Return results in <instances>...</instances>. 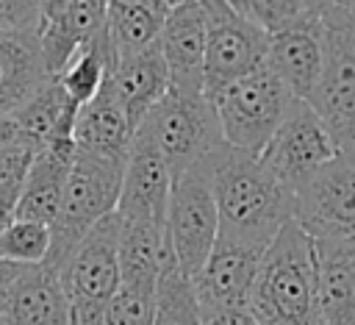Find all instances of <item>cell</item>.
<instances>
[{
	"label": "cell",
	"mask_w": 355,
	"mask_h": 325,
	"mask_svg": "<svg viewBox=\"0 0 355 325\" xmlns=\"http://www.w3.org/2000/svg\"><path fill=\"white\" fill-rule=\"evenodd\" d=\"M214 197L219 208V236L269 247L294 222L297 194L283 186L258 156L222 144L208 156Z\"/></svg>",
	"instance_id": "cell-1"
},
{
	"label": "cell",
	"mask_w": 355,
	"mask_h": 325,
	"mask_svg": "<svg viewBox=\"0 0 355 325\" xmlns=\"http://www.w3.org/2000/svg\"><path fill=\"white\" fill-rule=\"evenodd\" d=\"M247 308L261 325H319L316 244L300 222H288L266 247Z\"/></svg>",
	"instance_id": "cell-2"
},
{
	"label": "cell",
	"mask_w": 355,
	"mask_h": 325,
	"mask_svg": "<svg viewBox=\"0 0 355 325\" xmlns=\"http://www.w3.org/2000/svg\"><path fill=\"white\" fill-rule=\"evenodd\" d=\"M125 164L128 161L122 158L78 150L67 178L58 217L50 225L53 233V247L47 256L50 267L64 269L72 253L78 250V244L92 233V228L116 211L125 181Z\"/></svg>",
	"instance_id": "cell-3"
},
{
	"label": "cell",
	"mask_w": 355,
	"mask_h": 325,
	"mask_svg": "<svg viewBox=\"0 0 355 325\" xmlns=\"http://www.w3.org/2000/svg\"><path fill=\"white\" fill-rule=\"evenodd\" d=\"M136 136L150 142L164 156L172 178H180L214 150L227 144L208 94H186L178 89H169L166 97L144 117Z\"/></svg>",
	"instance_id": "cell-4"
},
{
	"label": "cell",
	"mask_w": 355,
	"mask_h": 325,
	"mask_svg": "<svg viewBox=\"0 0 355 325\" xmlns=\"http://www.w3.org/2000/svg\"><path fill=\"white\" fill-rule=\"evenodd\" d=\"M208 100L216 108L225 142L250 156H261L297 97L269 67H261L208 94Z\"/></svg>",
	"instance_id": "cell-5"
},
{
	"label": "cell",
	"mask_w": 355,
	"mask_h": 325,
	"mask_svg": "<svg viewBox=\"0 0 355 325\" xmlns=\"http://www.w3.org/2000/svg\"><path fill=\"white\" fill-rule=\"evenodd\" d=\"M322 78L308 103L336 144L355 153V19L336 0L322 17Z\"/></svg>",
	"instance_id": "cell-6"
},
{
	"label": "cell",
	"mask_w": 355,
	"mask_h": 325,
	"mask_svg": "<svg viewBox=\"0 0 355 325\" xmlns=\"http://www.w3.org/2000/svg\"><path fill=\"white\" fill-rule=\"evenodd\" d=\"M219 208L214 197L211 164L202 158L175 178L166 211V242L178 267L194 281L219 242Z\"/></svg>",
	"instance_id": "cell-7"
},
{
	"label": "cell",
	"mask_w": 355,
	"mask_h": 325,
	"mask_svg": "<svg viewBox=\"0 0 355 325\" xmlns=\"http://www.w3.org/2000/svg\"><path fill=\"white\" fill-rule=\"evenodd\" d=\"M61 275L78 325H103L105 311L122 286L116 211L92 228V233L78 244Z\"/></svg>",
	"instance_id": "cell-8"
},
{
	"label": "cell",
	"mask_w": 355,
	"mask_h": 325,
	"mask_svg": "<svg viewBox=\"0 0 355 325\" xmlns=\"http://www.w3.org/2000/svg\"><path fill=\"white\" fill-rule=\"evenodd\" d=\"M208 14L205 94L266 67L269 33L227 0H200Z\"/></svg>",
	"instance_id": "cell-9"
},
{
	"label": "cell",
	"mask_w": 355,
	"mask_h": 325,
	"mask_svg": "<svg viewBox=\"0 0 355 325\" xmlns=\"http://www.w3.org/2000/svg\"><path fill=\"white\" fill-rule=\"evenodd\" d=\"M338 153L341 147L336 144L313 106L305 100H294L283 125L258 158L283 186L297 194V189L305 186Z\"/></svg>",
	"instance_id": "cell-10"
},
{
	"label": "cell",
	"mask_w": 355,
	"mask_h": 325,
	"mask_svg": "<svg viewBox=\"0 0 355 325\" xmlns=\"http://www.w3.org/2000/svg\"><path fill=\"white\" fill-rule=\"evenodd\" d=\"M294 222L313 239L355 236V153L341 150L305 186L297 189Z\"/></svg>",
	"instance_id": "cell-11"
},
{
	"label": "cell",
	"mask_w": 355,
	"mask_h": 325,
	"mask_svg": "<svg viewBox=\"0 0 355 325\" xmlns=\"http://www.w3.org/2000/svg\"><path fill=\"white\" fill-rule=\"evenodd\" d=\"M266 247L219 236L205 267L194 278V289L202 308L250 306V294L261 269Z\"/></svg>",
	"instance_id": "cell-12"
},
{
	"label": "cell",
	"mask_w": 355,
	"mask_h": 325,
	"mask_svg": "<svg viewBox=\"0 0 355 325\" xmlns=\"http://www.w3.org/2000/svg\"><path fill=\"white\" fill-rule=\"evenodd\" d=\"M205 47L208 14L200 0H186L172 8L161 31V53L169 67L172 89L186 94H205Z\"/></svg>",
	"instance_id": "cell-13"
},
{
	"label": "cell",
	"mask_w": 355,
	"mask_h": 325,
	"mask_svg": "<svg viewBox=\"0 0 355 325\" xmlns=\"http://www.w3.org/2000/svg\"><path fill=\"white\" fill-rule=\"evenodd\" d=\"M172 183H175V178H172L164 156L150 142L133 136L116 214L122 219H150V222L166 225Z\"/></svg>",
	"instance_id": "cell-14"
},
{
	"label": "cell",
	"mask_w": 355,
	"mask_h": 325,
	"mask_svg": "<svg viewBox=\"0 0 355 325\" xmlns=\"http://www.w3.org/2000/svg\"><path fill=\"white\" fill-rule=\"evenodd\" d=\"M8 325H72V300L61 269L44 264L28 267L0 303Z\"/></svg>",
	"instance_id": "cell-15"
},
{
	"label": "cell",
	"mask_w": 355,
	"mask_h": 325,
	"mask_svg": "<svg viewBox=\"0 0 355 325\" xmlns=\"http://www.w3.org/2000/svg\"><path fill=\"white\" fill-rule=\"evenodd\" d=\"M103 89L122 106V111L128 114L133 131H139L144 117L172 89V78H169L166 58L161 53V42L147 47V50H141V53H136V56L119 58Z\"/></svg>",
	"instance_id": "cell-16"
},
{
	"label": "cell",
	"mask_w": 355,
	"mask_h": 325,
	"mask_svg": "<svg viewBox=\"0 0 355 325\" xmlns=\"http://www.w3.org/2000/svg\"><path fill=\"white\" fill-rule=\"evenodd\" d=\"M47 78L39 33L0 28V114H17Z\"/></svg>",
	"instance_id": "cell-17"
},
{
	"label": "cell",
	"mask_w": 355,
	"mask_h": 325,
	"mask_svg": "<svg viewBox=\"0 0 355 325\" xmlns=\"http://www.w3.org/2000/svg\"><path fill=\"white\" fill-rule=\"evenodd\" d=\"M324 64V42H322V22L308 28H294L269 36L266 67L286 83V89L297 100H311Z\"/></svg>",
	"instance_id": "cell-18"
},
{
	"label": "cell",
	"mask_w": 355,
	"mask_h": 325,
	"mask_svg": "<svg viewBox=\"0 0 355 325\" xmlns=\"http://www.w3.org/2000/svg\"><path fill=\"white\" fill-rule=\"evenodd\" d=\"M313 244L319 264V325H355V236Z\"/></svg>",
	"instance_id": "cell-19"
},
{
	"label": "cell",
	"mask_w": 355,
	"mask_h": 325,
	"mask_svg": "<svg viewBox=\"0 0 355 325\" xmlns=\"http://www.w3.org/2000/svg\"><path fill=\"white\" fill-rule=\"evenodd\" d=\"M111 0H72L69 8L39 31L42 56L47 75L55 78L92 39H97L108 25Z\"/></svg>",
	"instance_id": "cell-20"
},
{
	"label": "cell",
	"mask_w": 355,
	"mask_h": 325,
	"mask_svg": "<svg viewBox=\"0 0 355 325\" xmlns=\"http://www.w3.org/2000/svg\"><path fill=\"white\" fill-rule=\"evenodd\" d=\"M75 156L78 153H64V150H53V147H42L36 153V158L28 169V178L22 183V192H19L17 219L42 222V225L55 222Z\"/></svg>",
	"instance_id": "cell-21"
},
{
	"label": "cell",
	"mask_w": 355,
	"mask_h": 325,
	"mask_svg": "<svg viewBox=\"0 0 355 325\" xmlns=\"http://www.w3.org/2000/svg\"><path fill=\"white\" fill-rule=\"evenodd\" d=\"M169 256L166 225L150 219H122L119 217V269L122 283L155 289L164 261Z\"/></svg>",
	"instance_id": "cell-22"
},
{
	"label": "cell",
	"mask_w": 355,
	"mask_h": 325,
	"mask_svg": "<svg viewBox=\"0 0 355 325\" xmlns=\"http://www.w3.org/2000/svg\"><path fill=\"white\" fill-rule=\"evenodd\" d=\"M133 136H136V131H133L128 114L105 89L89 106H83L78 111L75 144L83 153L128 161L130 147H133Z\"/></svg>",
	"instance_id": "cell-23"
},
{
	"label": "cell",
	"mask_w": 355,
	"mask_h": 325,
	"mask_svg": "<svg viewBox=\"0 0 355 325\" xmlns=\"http://www.w3.org/2000/svg\"><path fill=\"white\" fill-rule=\"evenodd\" d=\"M166 17H169L166 0H111L108 33L116 58H128L158 44Z\"/></svg>",
	"instance_id": "cell-24"
},
{
	"label": "cell",
	"mask_w": 355,
	"mask_h": 325,
	"mask_svg": "<svg viewBox=\"0 0 355 325\" xmlns=\"http://www.w3.org/2000/svg\"><path fill=\"white\" fill-rule=\"evenodd\" d=\"M116 61L119 58H116V50H114L108 25H105V31L97 39H92L83 50H78V56L55 78L64 86L67 100L80 111L83 106H89L103 92V86L111 78Z\"/></svg>",
	"instance_id": "cell-25"
},
{
	"label": "cell",
	"mask_w": 355,
	"mask_h": 325,
	"mask_svg": "<svg viewBox=\"0 0 355 325\" xmlns=\"http://www.w3.org/2000/svg\"><path fill=\"white\" fill-rule=\"evenodd\" d=\"M155 325H202V306L194 281L178 267L172 250L155 286Z\"/></svg>",
	"instance_id": "cell-26"
},
{
	"label": "cell",
	"mask_w": 355,
	"mask_h": 325,
	"mask_svg": "<svg viewBox=\"0 0 355 325\" xmlns=\"http://www.w3.org/2000/svg\"><path fill=\"white\" fill-rule=\"evenodd\" d=\"M330 6L333 0H244L239 11L275 36L283 31L319 25Z\"/></svg>",
	"instance_id": "cell-27"
},
{
	"label": "cell",
	"mask_w": 355,
	"mask_h": 325,
	"mask_svg": "<svg viewBox=\"0 0 355 325\" xmlns=\"http://www.w3.org/2000/svg\"><path fill=\"white\" fill-rule=\"evenodd\" d=\"M53 247V233L50 225L42 222H28L17 219L3 236H0V258L22 264V267H36L44 264Z\"/></svg>",
	"instance_id": "cell-28"
},
{
	"label": "cell",
	"mask_w": 355,
	"mask_h": 325,
	"mask_svg": "<svg viewBox=\"0 0 355 325\" xmlns=\"http://www.w3.org/2000/svg\"><path fill=\"white\" fill-rule=\"evenodd\" d=\"M103 325H155V289L122 283Z\"/></svg>",
	"instance_id": "cell-29"
},
{
	"label": "cell",
	"mask_w": 355,
	"mask_h": 325,
	"mask_svg": "<svg viewBox=\"0 0 355 325\" xmlns=\"http://www.w3.org/2000/svg\"><path fill=\"white\" fill-rule=\"evenodd\" d=\"M42 147L33 142L0 150V194L6 192H22V183L28 178V169Z\"/></svg>",
	"instance_id": "cell-30"
},
{
	"label": "cell",
	"mask_w": 355,
	"mask_h": 325,
	"mask_svg": "<svg viewBox=\"0 0 355 325\" xmlns=\"http://www.w3.org/2000/svg\"><path fill=\"white\" fill-rule=\"evenodd\" d=\"M39 0H0V28L39 33Z\"/></svg>",
	"instance_id": "cell-31"
},
{
	"label": "cell",
	"mask_w": 355,
	"mask_h": 325,
	"mask_svg": "<svg viewBox=\"0 0 355 325\" xmlns=\"http://www.w3.org/2000/svg\"><path fill=\"white\" fill-rule=\"evenodd\" d=\"M202 325H261L247 306L233 308H202Z\"/></svg>",
	"instance_id": "cell-32"
},
{
	"label": "cell",
	"mask_w": 355,
	"mask_h": 325,
	"mask_svg": "<svg viewBox=\"0 0 355 325\" xmlns=\"http://www.w3.org/2000/svg\"><path fill=\"white\" fill-rule=\"evenodd\" d=\"M25 142H31V139L25 136V131L19 128L14 114H0V150L17 147V144H25Z\"/></svg>",
	"instance_id": "cell-33"
},
{
	"label": "cell",
	"mask_w": 355,
	"mask_h": 325,
	"mask_svg": "<svg viewBox=\"0 0 355 325\" xmlns=\"http://www.w3.org/2000/svg\"><path fill=\"white\" fill-rule=\"evenodd\" d=\"M28 267H22V264H14V261H6V258H0V303L6 300V294L11 292V286L22 278V272H25Z\"/></svg>",
	"instance_id": "cell-34"
},
{
	"label": "cell",
	"mask_w": 355,
	"mask_h": 325,
	"mask_svg": "<svg viewBox=\"0 0 355 325\" xmlns=\"http://www.w3.org/2000/svg\"><path fill=\"white\" fill-rule=\"evenodd\" d=\"M17 203H19V192L0 194V236L17 222Z\"/></svg>",
	"instance_id": "cell-35"
},
{
	"label": "cell",
	"mask_w": 355,
	"mask_h": 325,
	"mask_svg": "<svg viewBox=\"0 0 355 325\" xmlns=\"http://www.w3.org/2000/svg\"><path fill=\"white\" fill-rule=\"evenodd\" d=\"M69 3L72 0H39V31L44 28V25H50L53 19H58L67 8H69Z\"/></svg>",
	"instance_id": "cell-36"
},
{
	"label": "cell",
	"mask_w": 355,
	"mask_h": 325,
	"mask_svg": "<svg viewBox=\"0 0 355 325\" xmlns=\"http://www.w3.org/2000/svg\"><path fill=\"white\" fill-rule=\"evenodd\" d=\"M336 6H341V8L355 19V0H336Z\"/></svg>",
	"instance_id": "cell-37"
},
{
	"label": "cell",
	"mask_w": 355,
	"mask_h": 325,
	"mask_svg": "<svg viewBox=\"0 0 355 325\" xmlns=\"http://www.w3.org/2000/svg\"><path fill=\"white\" fill-rule=\"evenodd\" d=\"M166 3H169V11H172V8H178V6H183L186 0H166Z\"/></svg>",
	"instance_id": "cell-38"
},
{
	"label": "cell",
	"mask_w": 355,
	"mask_h": 325,
	"mask_svg": "<svg viewBox=\"0 0 355 325\" xmlns=\"http://www.w3.org/2000/svg\"><path fill=\"white\" fill-rule=\"evenodd\" d=\"M0 325H8V322H6V317H3V314H0Z\"/></svg>",
	"instance_id": "cell-39"
},
{
	"label": "cell",
	"mask_w": 355,
	"mask_h": 325,
	"mask_svg": "<svg viewBox=\"0 0 355 325\" xmlns=\"http://www.w3.org/2000/svg\"><path fill=\"white\" fill-rule=\"evenodd\" d=\"M72 325H78V319H72Z\"/></svg>",
	"instance_id": "cell-40"
}]
</instances>
